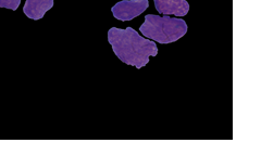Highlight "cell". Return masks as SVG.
<instances>
[{"mask_svg": "<svg viewBox=\"0 0 261 156\" xmlns=\"http://www.w3.org/2000/svg\"><path fill=\"white\" fill-rule=\"evenodd\" d=\"M153 5L156 10L163 15L185 16L190 11V5L186 0H153Z\"/></svg>", "mask_w": 261, "mask_h": 156, "instance_id": "cell-4", "label": "cell"}, {"mask_svg": "<svg viewBox=\"0 0 261 156\" xmlns=\"http://www.w3.org/2000/svg\"><path fill=\"white\" fill-rule=\"evenodd\" d=\"M54 0H27L23 12L29 19L40 20L44 18L47 11L53 9Z\"/></svg>", "mask_w": 261, "mask_h": 156, "instance_id": "cell-5", "label": "cell"}, {"mask_svg": "<svg viewBox=\"0 0 261 156\" xmlns=\"http://www.w3.org/2000/svg\"><path fill=\"white\" fill-rule=\"evenodd\" d=\"M142 34L162 45L177 42L187 33V24L183 19L147 14L140 28Z\"/></svg>", "mask_w": 261, "mask_h": 156, "instance_id": "cell-2", "label": "cell"}, {"mask_svg": "<svg viewBox=\"0 0 261 156\" xmlns=\"http://www.w3.org/2000/svg\"><path fill=\"white\" fill-rule=\"evenodd\" d=\"M149 7L148 0H122L111 8L114 18L119 21H130L145 12Z\"/></svg>", "mask_w": 261, "mask_h": 156, "instance_id": "cell-3", "label": "cell"}, {"mask_svg": "<svg viewBox=\"0 0 261 156\" xmlns=\"http://www.w3.org/2000/svg\"><path fill=\"white\" fill-rule=\"evenodd\" d=\"M21 4V0H0V8L15 11Z\"/></svg>", "mask_w": 261, "mask_h": 156, "instance_id": "cell-6", "label": "cell"}, {"mask_svg": "<svg viewBox=\"0 0 261 156\" xmlns=\"http://www.w3.org/2000/svg\"><path fill=\"white\" fill-rule=\"evenodd\" d=\"M108 42L120 61L138 70L149 63L150 56L158 54L156 43L142 37L129 26L125 29L110 28L108 32Z\"/></svg>", "mask_w": 261, "mask_h": 156, "instance_id": "cell-1", "label": "cell"}]
</instances>
